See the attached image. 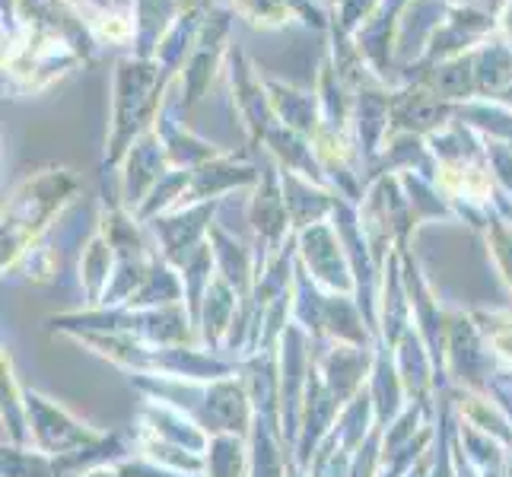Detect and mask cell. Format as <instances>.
<instances>
[{
  "label": "cell",
  "mask_w": 512,
  "mask_h": 477,
  "mask_svg": "<svg viewBox=\"0 0 512 477\" xmlns=\"http://www.w3.org/2000/svg\"><path fill=\"white\" fill-rule=\"evenodd\" d=\"M411 70H420L411 80L427 86L430 93H436L446 102H462L478 96V77H474V51L449 58V61H436V64H417Z\"/></svg>",
  "instance_id": "obj_2"
},
{
  "label": "cell",
  "mask_w": 512,
  "mask_h": 477,
  "mask_svg": "<svg viewBox=\"0 0 512 477\" xmlns=\"http://www.w3.org/2000/svg\"><path fill=\"white\" fill-rule=\"evenodd\" d=\"M264 90L271 96V109H277L280 115L287 118L290 128H299V131H315V96H306L293 90V86H284L277 80H268L264 83Z\"/></svg>",
  "instance_id": "obj_6"
},
{
  "label": "cell",
  "mask_w": 512,
  "mask_h": 477,
  "mask_svg": "<svg viewBox=\"0 0 512 477\" xmlns=\"http://www.w3.org/2000/svg\"><path fill=\"white\" fill-rule=\"evenodd\" d=\"M500 29H503V39H506V42L512 45V0H506V10H503Z\"/></svg>",
  "instance_id": "obj_9"
},
{
  "label": "cell",
  "mask_w": 512,
  "mask_h": 477,
  "mask_svg": "<svg viewBox=\"0 0 512 477\" xmlns=\"http://www.w3.org/2000/svg\"><path fill=\"white\" fill-rule=\"evenodd\" d=\"M201 4H204V0H179V10H182V13H188V10H201Z\"/></svg>",
  "instance_id": "obj_10"
},
{
  "label": "cell",
  "mask_w": 512,
  "mask_h": 477,
  "mask_svg": "<svg viewBox=\"0 0 512 477\" xmlns=\"http://www.w3.org/2000/svg\"><path fill=\"white\" fill-rule=\"evenodd\" d=\"M179 16H182L179 0H137V10H134L137 51H134V58L153 61L156 51H160V42L166 39V32L175 26Z\"/></svg>",
  "instance_id": "obj_4"
},
{
  "label": "cell",
  "mask_w": 512,
  "mask_h": 477,
  "mask_svg": "<svg viewBox=\"0 0 512 477\" xmlns=\"http://www.w3.org/2000/svg\"><path fill=\"white\" fill-rule=\"evenodd\" d=\"M452 115V105L430 93L427 86L408 83V90L392 96V118L398 128L408 131H436L443 128Z\"/></svg>",
  "instance_id": "obj_3"
},
{
  "label": "cell",
  "mask_w": 512,
  "mask_h": 477,
  "mask_svg": "<svg viewBox=\"0 0 512 477\" xmlns=\"http://www.w3.org/2000/svg\"><path fill=\"white\" fill-rule=\"evenodd\" d=\"M379 7H382V0H338V4H334L331 32H341L347 39H353V35L379 13Z\"/></svg>",
  "instance_id": "obj_7"
},
{
  "label": "cell",
  "mask_w": 512,
  "mask_h": 477,
  "mask_svg": "<svg viewBox=\"0 0 512 477\" xmlns=\"http://www.w3.org/2000/svg\"><path fill=\"white\" fill-rule=\"evenodd\" d=\"M90 4H96V7H109V0H90Z\"/></svg>",
  "instance_id": "obj_11"
},
{
  "label": "cell",
  "mask_w": 512,
  "mask_h": 477,
  "mask_svg": "<svg viewBox=\"0 0 512 477\" xmlns=\"http://www.w3.org/2000/svg\"><path fill=\"white\" fill-rule=\"evenodd\" d=\"M474 77H478V96H500L512 86V45L509 42H484L474 48Z\"/></svg>",
  "instance_id": "obj_5"
},
{
  "label": "cell",
  "mask_w": 512,
  "mask_h": 477,
  "mask_svg": "<svg viewBox=\"0 0 512 477\" xmlns=\"http://www.w3.org/2000/svg\"><path fill=\"white\" fill-rule=\"evenodd\" d=\"M163 77H169L160 67V61H144V58H121L118 61V77H115V150L137 131L144 121L153 115L160 105L163 93Z\"/></svg>",
  "instance_id": "obj_1"
},
{
  "label": "cell",
  "mask_w": 512,
  "mask_h": 477,
  "mask_svg": "<svg viewBox=\"0 0 512 477\" xmlns=\"http://www.w3.org/2000/svg\"><path fill=\"white\" fill-rule=\"evenodd\" d=\"M449 7H468V10H481L487 16H500L506 10V0H446Z\"/></svg>",
  "instance_id": "obj_8"
},
{
  "label": "cell",
  "mask_w": 512,
  "mask_h": 477,
  "mask_svg": "<svg viewBox=\"0 0 512 477\" xmlns=\"http://www.w3.org/2000/svg\"><path fill=\"white\" fill-rule=\"evenodd\" d=\"M334 4H338V0H334Z\"/></svg>",
  "instance_id": "obj_12"
}]
</instances>
